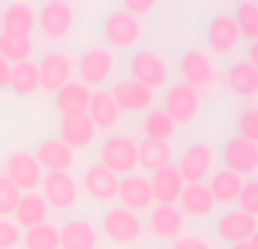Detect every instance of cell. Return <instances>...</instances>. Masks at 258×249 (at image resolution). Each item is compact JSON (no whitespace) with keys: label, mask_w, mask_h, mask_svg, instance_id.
<instances>
[{"label":"cell","mask_w":258,"mask_h":249,"mask_svg":"<svg viewBox=\"0 0 258 249\" xmlns=\"http://www.w3.org/2000/svg\"><path fill=\"white\" fill-rule=\"evenodd\" d=\"M75 57L63 50H52V52L43 54L39 66V86L45 93H57L66 84L73 82L75 75Z\"/></svg>","instance_id":"cell-6"},{"label":"cell","mask_w":258,"mask_h":249,"mask_svg":"<svg viewBox=\"0 0 258 249\" xmlns=\"http://www.w3.org/2000/svg\"><path fill=\"white\" fill-rule=\"evenodd\" d=\"M9 89L21 98L34 95L36 91H41L39 86V66L34 61H25V64H16L12 66V82Z\"/></svg>","instance_id":"cell-33"},{"label":"cell","mask_w":258,"mask_h":249,"mask_svg":"<svg viewBox=\"0 0 258 249\" xmlns=\"http://www.w3.org/2000/svg\"><path fill=\"white\" fill-rule=\"evenodd\" d=\"M36 50L34 39L30 36H14V34H0V57L9 61L12 66L16 64L32 61V54Z\"/></svg>","instance_id":"cell-32"},{"label":"cell","mask_w":258,"mask_h":249,"mask_svg":"<svg viewBox=\"0 0 258 249\" xmlns=\"http://www.w3.org/2000/svg\"><path fill=\"white\" fill-rule=\"evenodd\" d=\"M75 68L80 71V82L84 86H89V89L102 86L116 73V54L104 48H91L89 52L80 57Z\"/></svg>","instance_id":"cell-9"},{"label":"cell","mask_w":258,"mask_h":249,"mask_svg":"<svg viewBox=\"0 0 258 249\" xmlns=\"http://www.w3.org/2000/svg\"><path fill=\"white\" fill-rule=\"evenodd\" d=\"M218 204H215L213 195L209 193V188L204 183H195V186H186L179 197V211L188 218H209V215L215 213Z\"/></svg>","instance_id":"cell-25"},{"label":"cell","mask_w":258,"mask_h":249,"mask_svg":"<svg viewBox=\"0 0 258 249\" xmlns=\"http://www.w3.org/2000/svg\"><path fill=\"white\" fill-rule=\"evenodd\" d=\"M23 193L9 181L5 174H0V218L3 220H9L16 211L18 202H21Z\"/></svg>","instance_id":"cell-37"},{"label":"cell","mask_w":258,"mask_h":249,"mask_svg":"<svg viewBox=\"0 0 258 249\" xmlns=\"http://www.w3.org/2000/svg\"><path fill=\"white\" fill-rule=\"evenodd\" d=\"M104 39L113 50H132L143 39V21L127 12H113L104 21Z\"/></svg>","instance_id":"cell-11"},{"label":"cell","mask_w":258,"mask_h":249,"mask_svg":"<svg viewBox=\"0 0 258 249\" xmlns=\"http://www.w3.org/2000/svg\"><path fill=\"white\" fill-rule=\"evenodd\" d=\"M215 161H218V150L211 143H195L190 145L179 159V174L188 186H195V183H204L211 177L215 168Z\"/></svg>","instance_id":"cell-7"},{"label":"cell","mask_w":258,"mask_h":249,"mask_svg":"<svg viewBox=\"0 0 258 249\" xmlns=\"http://www.w3.org/2000/svg\"><path fill=\"white\" fill-rule=\"evenodd\" d=\"M150 186H152L154 202H159L161 206H177L179 197H181L183 188H186V181L181 179L179 170L174 165H170V168L152 174Z\"/></svg>","instance_id":"cell-23"},{"label":"cell","mask_w":258,"mask_h":249,"mask_svg":"<svg viewBox=\"0 0 258 249\" xmlns=\"http://www.w3.org/2000/svg\"><path fill=\"white\" fill-rule=\"evenodd\" d=\"M242 186H245V179L240 174L229 172V170H220V172L211 174V183L206 188L213 195L218 206H233V204H238Z\"/></svg>","instance_id":"cell-27"},{"label":"cell","mask_w":258,"mask_h":249,"mask_svg":"<svg viewBox=\"0 0 258 249\" xmlns=\"http://www.w3.org/2000/svg\"><path fill=\"white\" fill-rule=\"evenodd\" d=\"M206 43H209L211 52L218 57H231L242 43L240 30H238L233 16L218 14L206 27Z\"/></svg>","instance_id":"cell-13"},{"label":"cell","mask_w":258,"mask_h":249,"mask_svg":"<svg viewBox=\"0 0 258 249\" xmlns=\"http://www.w3.org/2000/svg\"><path fill=\"white\" fill-rule=\"evenodd\" d=\"M91 95L93 91L89 86H84L82 82L73 80L71 84H66L61 91L54 93V104L57 109L63 113V116H73V113H86L91 102Z\"/></svg>","instance_id":"cell-31"},{"label":"cell","mask_w":258,"mask_h":249,"mask_svg":"<svg viewBox=\"0 0 258 249\" xmlns=\"http://www.w3.org/2000/svg\"><path fill=\"white\" fill-rule=\"evenodd\" d=\"M227 84L240 100H254L258 93V73L254 66L240 59L227 71Z\"/></svg>","instance_id":"cell-30"},{"label":"cell","mask_w":258,"mask_h":249,"mask_svg":"<svg viewBox=\"0 0 258 249\" xmlns=\"http://www.w3.org/2000/svg\"><path fill=\"white\" fill-rule=\"evenodd\" d=\"M129 71H132L129 80L138 82L141 86H145L150 91L163 89L168 84L170 75H172L165 57L154 52V50H138L132 57V61H129Z\"/></svg>","instance_id":"cell-4"},{"label":"cell","mask_w":258,"mask_h":249,"mask_svg":"<svg viewBox=\"0 0 258 249\" xmlns=\"http://www.w3.org/2000/svg\"><path fill=\"white\" fill-rule=\"evenodd\" d=\"M59 141L66 143L73 152L75 150H86L93 145L98 129L93 127L91 118L86 113H73V116H63L59 122Z\"/></svg>","instance_id":"cell-21"},{"label":"cell","mask_w":258,"mask_h":249,"mask_svg":"<svg viewBox=\"0 0 258 249\" xmlns=\"http://www.w3.org/2000/svg\"><path fill=\"white\" fill-rule=\"evenodd\" d=\"M256 229H258V222L256 218L251 215L242 213V211H229L224 213L222 218L218 220V238L229 245H240V242H247L251 238H256Z\"/></svg>","instance_id":"cell-20"},{"label":"cell","mask_w":258,"mask_h":249,"mask_svg":"<svg viewBox=\"0 0 258 249\" xmlns=\"http://www.w3.org/2000/svg\"><path fill=\"white\" fill-rule=\"evenodd\" d=\"M172 249H213L209 240L204 236H197V233H186V236L177 238Z\"/></svg>","instance_id":"cell-41"},{"label":"cell","mask_w":258,"mask_h":249,"mask_svg":"<svg viewBox=\"0 0 258 249\" xmlns=\"http://www.w3.org/2000/svg\"><path fill=\"white\" fill-rule=\"evenodd\" d=\"M50 209L45 204V200L41 197V193H25L18 202L16 211H14V218H16V224L21 229H34L41 227V224L48 222Z\"/></svg>","instance_id":"cell-28"},{"label":"cell","mask_w":258,"mask_h":249,"mask_svg":"<svg viewBox=\"0 0 258 249\" xmlns=\"http://www.w3.org/2000/svg\"><path fill=\"white\" fill-rule=\"evenodd\" d=\"M163 111L170 116L174 125L192 122L202 111V91L188 84H174L163 95Z\"/></svg>","instance_id":"cell-8"},{"label":"cell","mask_w":258,"mask_h":249,"mask_svg":"<svg viewBox=\"0 0 258 249\" xmlns=\"http://www.w3.org/2000/svg\"><path fill=\"white\" fill-rule=\"evenodd\" d=\"M222 159H224V165H227L229 172L240 174L242 179L251 177V174L256 172V165H258L256 143L245 141V138H240V136L229 138L224 150H222Z\"/></svg>","instance_id":"cell-16"},{"label":"cell","mask_w":258,"mask_h":249,"mask_svg":"<svg viewBox=\"0 0 258 249\" xmlns=\"http://www.w3.org/2000/svg\"><path fill=\"white\" fill-rule=\"evenodd\" d=\"M0 34H3V25H0Z\"/></svg>","instance_id":"cell-46"},{"label":"cell","mask_w":258,"mask_h":249,"mask_svg":"<svg viewBox=\"0 0 258 249\" xmlns=\"http://www.w3.org/2000/svg\"><path fill=\"white\" fill-rule=\"evenodd\" d=\"M118 200H120L122 209L132 211V213L141 215L154 209V195H152L150 179L143 174H129L118 186Z\"/></svg>","instance_id":"cell-15"},{"label":"cell","mask_w":258,"mask_h":249,"mask_svg":"<svg viewBox=\"0 0 258 249\" xmlns=\"http://www.w3.org/2000/svg\"><path fill=\"white\" fill-rule=\"evenodd\" d=\"M120 109V113H143L154 104V91L141 86L134 80H120L113 84L111 93H109Z\"/></svg>","instance_id":"cell-17"},{"label":"cell","mask_w":258,"mask_h":249,"mask_svg":"<svg viewBox=\"0 0 258 249\" xmlns=\"http://www.w3.org/2000/svg\"><path fill=\"white\" fill-rule=\"evenodd\" d=\"M43 200L48 209L71 211L82 202V186L71 172H48L43 174Z\"/></svg>","instance_id":"cell-5"},{"label":"cell","mask_w":258,"mask_h":249,"mask_svg":"<svg viewBox=\"0 0 258 249\" xmlns=\"http://www.w3.org/2000/svg\"><path fill=\"white\" fill-rule=\"evenodd\" d=\"M5 177L18 188V191L25 193H36V188L43 181V170L36 163L34 154L30 152H16L5 161Z\"/></svg>","instance_id":"cell-12"},{"label":"cell","mask_w":258,"mask_h":249,"mask_svg":"<svg viewBox=\"0 0 258 249\" xmlns=\"http://www.w3.org/2000/svg\"><path fill=\"white\" fill-rule=\"evenodd\" d=\"M100 165L113 172L116 177L120 174H134L138 168V141L132 134H113V136L104 138L100 145Z\"/></svg>","instance_id":"cell-2"},{"label":"cell","mask_w":258,"mask_h":249,"mask_svg":"<svg viewBox=\"0 0 258 249\" xmlns=\"http://www.w3.org/2000/svg\"><path fill=\"white\" fill-rule=\"evenodd\" d=\"M0 25L5 34L14 36H30L36 30V9L27 3H14L7 5L5 12L0 14Z\"/></svg>","instance_id":"cell-24"},{"label":"cell","mask_w":258,"mask_h":249,"mask_svg":"<svg viewBox=\"0 0 258 249\" xmlns=\"http://www.w3.org/2000/svg\"><path fill=\"white\" fill-rule=\"evenodd\" d=\"M100 233L109 238L111 242L116 245H138L147 238V227H145V220L141 215L132 213L127 209H113L109 211L107 215L102 218V229Z\"/></svg>","instance_id":"cell-3"},{"label":"cell","mask_w":258,"mask_h":249,"mask_svg":"<svg viewBox=\"0 0 258 249\" xmlns=\"http://www.w3.org/2000/svg\"><path fill=\"white\" fill-rule=\"evenodd\" d=\"M179 71L183 75V84L192 86L197 91H204L220 80V71L215 68L213 59L204 50H188L181 54Z\"/></svg>","instance_id":"cell-10"},{"label":"cell","mask_w":258,"mask_h":249,"mask_svg":"<svg viewBox=\"0 0 258 249\" xmlns=\"http://www.w3.org/2000/svg\"><path fill=\"white\" fill-rule=\"evenodd\" d=\"M174 163V147L170 143L156 141H141L138 143V165L147 172H159Z\"/></svg>","instance_id":"cell-29"},{"label":"cell","mask_w":258,"mask_h":249,"mask_svg":"<svg viewBox=\"0 0 258 249\" xmlns=\"http://www.w3.org/2000/svg\"><path fill=\"white\" fill-rule=\"evenodd\" d=\"M77 7L68 0H50L36 12V30L52 43H61L75 32Z\"/></svg>","instance_id":"cell-1"},{"label":"cell","mask_w":258,"mask_h":249,"mask_svg":"<svg viewBox=\"0 0 258 249\" xmlns=\"http://www.w3.org/2000/svg\"><path fill=\"white\" fill-rule=\"evenodd\" d=\"M9 82H12V64L0 57V91H7Z\"/></svg>","instance_id":"cell-43"},{"label":"cell","mask_w":258,"mask_h":249,"mask_svg":"<svg viewBox=\"0 0 258 249\" xmlns=\"http://www.w3.org/2000/svg\"><path fill=\"white\" fill-rule=\"evenodd\" d=\"M233 21H236L242 39H247L249 43H256V39H258V5L256 3L238 5L236 14H233Z\"/></svg>","instance_id":"cell-36"},{"label":"cell","mask_w":258,"mask_h":249,"mask_svg":"<svg viewBox=\"0 0 258 249\" xmlns=\"http://www.w3.org/2000/svg\"><path fill=\"white\" fill-rule=\"evenodd\" d=\"M143 134L145 141H156V143H170V138L177 134V125L170 120V116L163 109L150 111L143 120Z\"/></svg>","instance_id":"cell-34"},{"label":"cell","mask_w":258,"mask_h":249,"mask_svg":"<svg viewBox=\"0 0 258 249\" xmlns=\"http://www.w3.org/2000/svg\"><path fill=\"white\" fill-rule=\"evenodd\" d=\"M154 7H156L154 0H127L122 12L132 14V16H136V18H141V21H143L147 14H152V9H154Z\"/></svg>","instance_id":"cell-42"},{"label":"cell","mask_w":258,"mask_h":249,"mask_svg":"<svg viewBox=\"0 0 258 249\" xmlns=\"http://www.w3.org/2000/svg\"><path fill=\"white\" fill-rule=\"evenodd\" d=\"M238 204H240L238 211H242V213L251 215V218L258 215V186L254 179H245V186H242V191H240Z\"/></svg>","instance_id":"cell-39"},{"label":"cell","mask_w":258,"mask_h":249,"mask_svg":"<svg viewBox=\"0 0 258 249\" xmlns=\"http://www.w3.org/2000/svg\"><path fill=\"white\" fill-rule=\"evenodd\" d=\"M236 132L240 138L245 141H251L256 143V136H258V118H256V109H247L236 122Z\"/></svg>","instance_id":"cell-40"},{"label":"cell","mask_w":258,"mask_h":249,"mask_svg":"<svg viewBox=\"0 0 258 249\" xmlns=\"http://www.w3.org/2000/svg\"><path fill=\"white\" fill-rule=\"evenodd\" d=\"M34 159L41 165V170H48V172H68L75 165V152L66 143L59 141V138H50V141H43L36 147Z\"/></svg>","instance_id":"cell-22"},{"label":"cell","mask_w":258,"mask_h":249,"mask_svg":"<svg viewBox=\"0 0 258 249\" xmlns=\"http://www.w3.org/2000/svg\"><path fill=\"white\" fill-rule=\"evenodd\" d=\"M80 186L91 200L109 204V202L118 200V186H120V179H118L113 172H109L107 168H102L100 163H93L91 168H86Z\"/></svg>","instance_id":"cell-18"},{"label":"cell","mask_w":258,"mask_h":249,"mask_svg":"<svg viewBox=\"0 0 258 249\" xmlns=\"http://www.w3.org/2000/svg\"><path fill=\"white\" fill-rule=\"evenodd\" d=\"M86 116L91 118V122H93L95 129H100V132H111V129L118 127L122 113L107 91H98V93L91 95Z\"/></svg>","instance_id":"cell-26"},{"label":"cell","mask_w":258,"mask_h":249,"mask_svg":"<svg viewBox=\"0 0 258 249\" xmlns=\"http://www.w3.org/2000/svg\"><path fill=\"white\" fill-rule=\"evenodd\" d=\"M229 249H258V240H256V238H251V240L240 242V245H231Z\"/></svg>","instance_id":"cell-45"},{"label":"cell","mask_w":258,"mask_h":249,"mask_svg":"<svg viewBox=\"0 0 258 249\" xmlns=\"http://www.w3.org/2000/svg\"><path fill=\"white\" fill-rule=\"evenodd\" d=\"M25 249H61V240H59V227L45 222L41 227L27 229L23 233V242Z\"/></svg>","instance_id":"cell-35"},{"label":"cell","mask_w":258,"mask_h":249,"mask_svg":"<svg viewBox=\"0 0 258 249\" xmlns=\"http://www.w3.org/2000/svg\"><path fill=\"white\" fill-rule=\"evenodd\" d=\"M247 54H249V59H245V61L247 64H249V66H258V45L256 43H251L249 45V52H247Z\"/></svg>","instance_id":"cell-44"},{"label":"cell","mask_w":258,"mask_h":249,"mask_svg":"<svg viewBox=\"0 0 258 249\" xmlns=\"http://www.w3.org/2000/svg\"><path fill=\"white\" fill-rule=\"evenodd\" d=\"M59 240H61V249H100L102 233L95 222L80 218L68 220L59 229Z\"/></svg>","instance_id":"cell-19"},{"label":"cell","mask_w":258,"mask_h":249,"mask_svg":"<svg viewBox=\"0 0 258 249\" xmlns=\"http://www.w3.org/2000/svg\"><path fill=\"white\" fill-rule=\"evenodd\" d=\"M23 242V229L14 220L0 218V249H18Z\"/></svg>","instance_id":"cell-38"},{"label":"cell","mask_w":258,"mask_h":249,"mask_svg":"<svg viewBox=\"0 0 258 249\" xmlns=\"http://www.w3.org/2000/svg\"><path fill=\"white\" fill-rule=\"evenodd\" d=\"M186 215L179 211V206H154L150 211V218H147L145 227L147 233L161 238V240H177L183 236L186 231Z\"/></svg>","instance_id":"cell-14"}]
</instances>
